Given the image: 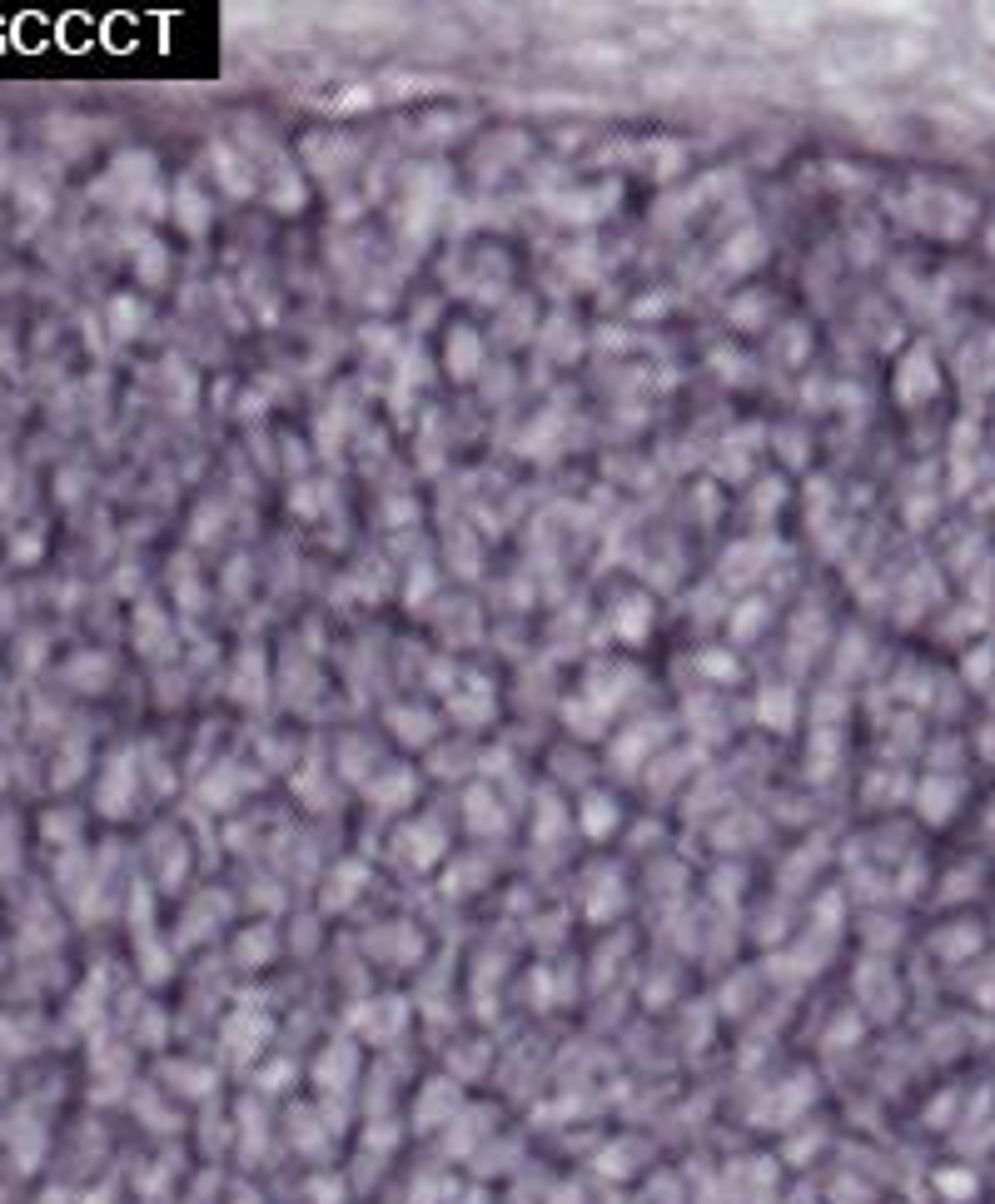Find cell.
Instances as JSON below:
<instances>
[{
  "instance_id": "cell-24",
  "label": "cell",
  "mask_w": 995,
  "mask_h": 1204,
  "mask_svg": "<svg viewBox=\"0 0 995 1204\" xmlns=\"http://www.w3.org/2000/svg\"><path fill=\"white\" fill-rule=\"evenodd\" d=\"M164 269H170V260H164L160 240H140L135 245V275L145 279V284H164Z\"/></svg>"
},
{
  "instance_id": "cell-21",
  "label": "cell",
  "mask_w": 995,
  "mask_h": 1204,
  "mask_svg": "<svg viewBox=\"0 0 995 1204\" xmlns=\"http://www.w3.org/2000/svg\"><path fill=\"white\" fill-rule=\"evenodd\" d=\"M578 821H583V831H588V836H607V831L618 827V801L607 797V792H592V797L583 801Z\"/></svg>"
},
{
  "instance_id": "cell-3",
  "label": "cell",
  "mask_w": 995,
  "mask_h": 1204,
  "mask_svg": "<svg viewBox=\"0 0 995 1204\" xmlns=\"http://www.w3.org/2000/svg\"><path fill=\"white\" fill-rule=\"evenodd\" d=\"M448 712L458 716V727H488L498 702H493V687L483 677H463V692H448Z\"/></svg>"
},
{
  "instance_id": "cell-20",
  "label": "cell",
  "mask_w": 995,
  "mask_h": 1204,
  "mask_svg": "<svg viewBox=\"0 0 995 1204\" xmlns=\"http://www.w3.org/2000/svg\"><path fill=\"white\" fill-rule=\"evenodd\" d=\"M214 170H219V179H225V190L229 195H254V179H249V164H239V155L229 145H214Z\"/></svg>"
},
{
  "instance_id": "cell-6",
  "label": "cell",
  "mask_w": 995,
  "mask_h": 1204,
  "mask_svg": "<svg viewBox=\"0 0 995 1204\" xmlns=\"http://www.w3.org/2000/svg\"><path fill=\"white\" fill-rule=\"evenodd\" d=\"M633 687H637V672H633V668H592V672H588V692H583V697L598 702V707L612 716L622 702L633 697Z\"/></svg>"
},
{
  "instance_id": "cell-31",
  "label": "cell",
  "mask_w": 995,
  "mask_h": 1204,
  "mask_svg": "<svg viewBox=\"0 0 995 1204\" xmlns=\"http://www.w3.org/2000/svg\"><path fill=\"white\" fill-rule=\"evenodd\" d=\"M572 60H583V66H618L622 50L618 46H583V50H572Z\"/></svg>"
},
{
  "instance_id": "cell-10",
  "label": "cell",
  "mask_w": 995,
  "mask_h": 1204,
  "mask_svg": "<svg viewBox=\"0 0 995 1204\" xmlns=\"http://www.w3.org/2000/svg\"><path fill=\"white\" fill-rule=\"evenodd\" d=\"M135 642H140V652L145 657H170L175 652V637H170V622H164V613L160 607H140L135 613Z\"/></svg>"
},
{
  "instance_id": "cell-5",
  "label": "cell",
  "mask_w": 995,
  "mask_h": 1204,
  "mask_svg": "<svg viewBox=\"0 0 995 1204\" xmlns=\"http://www.w3.org/2000/svg\"><path fill=\"white\" fill-rule=\"evenodd\" d=\"M662 737H668V722H657V716L627 727V732L618 737V747H612V766H622V772L633 777L637 766H642V757H647L653 747H662Z\"/></svg>"
},
{
  "instance_id": "cell-12",
  "label": "cell",
  "mask_w": 995,
  "mask_h": 1204,
  "mask_svg": "<svg viewBox=\"0 0 995 1204\" xmlns=\"http://www.w3.org/2000/svg\"><path fill=\"white\" fill-rule=\"evenodd\" d=\"M757 722L762 727H771V732H792V722H797V697H792V687H762V697H757Z\"/></svg>"
},
{
  "instance_id": "cell-13",
  "label": "cell",
  "mask_w": 995,
  "mask_h": 1204,
  "mask_svg": "<svg viewBox=\"0 0 995 1204\" xmlns=\"http://www.w3.org/2000/svg\"><path fill=\"white\" fill-rule=\"evenodd\" d=\"M175 219H180L184 234H205V229H210V199L199 195L195 179H180V184H175Z\"/></svg>"
},
{
  "instance_id": "cell-19",
  "label": "cell",
  "mask_w": 995,
  "mask_h": 1204,
  "mask_svg": "<svg viewBox=\"0 0 995 1204\" xmlns=\"http://www.w3.org/2000/svg\"><path fill=\"white\" fill-rule=\"evenodd\" d=\"M234 702H264V662H260V652H245L239 657V668H234Z\"/></svg>"
},
{
  "instance_id": "cell-17",
  "label": "cell",
  "mask_w": 995,
  "mask_h": 1204,
  "mask_svg": "<svg viewBox=\"0 0 995 1204\" xmlns=\"http://www.w3.org/2000/svg\"><path fill=\"white\" fill-rule=\"evenodd\" d=\"M463 807H468V827L474 831H483V836H488V831H503V807H498V797H493L488 786H474Z\"/></svg>"
},
{
  "instance_id": "cell-4",
  "label": "cell",
  "mask_w": 995,
  "mask_h": 1204,
  "mask_svg": "<svg viewBox=\"0 0 995 1204\" xmlns=\"http://www.w3.org/2000/svg\"><path fill=\"white\" fill-rule=\"evenodd\" d=\"M936 389H941V378H936V358H930L926 349H916V354L901 364V374H896V404L916 408V404H926Z\"/></svg>"
},
{
  "instance_id": "cell-11",
  "label": "cell",
  "mask_w": 995,
  "mask_h": 1204,
  "mask_svg": "<svg viewBox=\"0 0 995 1204\" xmlns=\"http://www.w3.org/2000/svg\"><path fill=\"white\" fill-rule=\"evenodd\" d=\"M443 358H448V374L468 384V378H478V369H483V343H478L474 329H454V334H448V354Z\"/></svg>"
},
{
  "instance_id": "cell-22",
  "label": "cell",
  "mask_w": 995,
  "mask_h": 1204,
  "mask_svg": "<svg viewBox=\"0 0 995 1204\" xmlns=\"http://www.w3.org/2000/svg\"><path fill=\"white\" fill-rule=\"evenodd\" d=\"M66 683L81 687V692H100V687L110 683V662H105L100 652H85L81 662H70L66 668Z\"/></svg>"
},
{
  "instance_id": "cell-23",
  "label": "cell",
  "mask_w": 995,
  "mask_h": 1204,
  "mask_svg": "<svg viewBox=\"0 0 995 1204\" xmlns=\"http://www.w3.org/2000/svg\"><path fill=\"white\" fill-rule=\"evenodd\" d=\"M767 622H771V602L767 598H747L732 613V637H736V642H751V637L762 633Z\"/></svg>"
},
{
  "instance_id": "cell-7",
  "label": "cell",
  "mask_w": 995,
  "mask_h": 1204,
  "mask_svg": "<svg viewBox=\"0 0 995 1204\" xmlns=\"http://www.w3.org/2000/svg\"><path fill=\"white\" fill-rule=\"evenodd\" d=\"M653 598L647 592H627V598L612 607V633L622 637V642H647V633H653Z\"/></svg>"
},
{
  "instance_id": "cell-15",
  "label": "cell",
  "mask_w": 995,
  "mask_h": 1204,
  "mask_svg": "<svg viewBox=\"0 0 995 1204\" xmlns=\"http://www.w3.org/2000/svg\"><path fill=\"white\" fill-rule=\"evenodd\" d=\"M369 797H374V807H408V801H413V772H408V766L378 772V781L369 786Z\"/></svg>"
},
{
  "instance_id": "cell-33",
  "label": "cell",
  "mask_w": 995,
  "mask_h": 1204,
  "mask_svg": "<svg viewBox=\"0 0 995 1204\" xmlns=\"http://www.w3.org/2000/svg\"><path fill=\"white\" fill-rule=\"evenodd\" d=\"M757 314H762V299H757V294H751V299H747V304H742V309H732V319H742V324H751V319H757Z\"/></svg>"
},
{
  "instance_id": "cell-30",
  "label": "cell",
  "mask_w": 995,
  "mask_h": 1204,
  "mask_svg": "<svg viewBox=\"0 0 995 1204\" xmlns=\"http://www.w3.org/2000/svg\"><path fill=\"white\" fill-rule=\"evenodd\" d=\"M463 766H468V751H458V747L433 751V772L439 777H463Z\"/></svg>"
},
{
  "instance_id": "cell-9",
  "label": "cell",
  "mask_w": 995,
  "mask_h": 1204,
  "mask_svg": "<svg viewBox=\"0 0 995 1204\" xmlns=\"http://www.w3.org/2000/svg\"><path fill=\"white\" fill-rule=\"evenodd\" d=\"M389 732L398 737L404 747H433L439 722H433V712H424V707H393V712H389Z\"/></svg>"
},
{
  "instance_id": "cell-18",
  "label": "cell",
  "mask_w": 995,
  "mask_h": 1204,
  "mask_svg": "<svg viewBox=\"0 0 995 1204\" xmlns=\"http://www.w3.org/2000/svg\"><path fill=\"white\" fill-rule=\"evenodd\" d=\"M956 797H961V786L946 777H930L926 786H921V816L926 821H946L950 807H956Z\"/></svg>"
},
{
  "instance_id": "cell-1",
  "label": "cell",
  "mask_w": 995,
  "mask_h": 1204,
  "mask_svg": "<svg viewBox=\"0 0 995 1204\" xmlns=\"http://www.w3.org/2000/svg\"><path fill=\"white\" fill-rule=\"evenodd\" d=\"M95 199H114V205H125V210H160V199H155V164H149V155H120V160L110 164V175L95 184Z\"/></svg>"
},
{
  "instance_id": "cell-32",
  "label": "cell",
  "mask_w": 995,
  "mask_h": 1204,
  "mask_svg": "<svg viewBox=\"0 0 995 1204\" xmlns=\"http://www.w3.org/2000/svg\"><path fill=\"white\" fill-rule=\"evenodd\" d=\"M428 592H433V572H428V568H413V583H408V602L428 598Z\"/></svg>"
},
{
  "instance_id": "cell-25",
  "label": "cell",
  "mask_w": 995,
  "mask_h": 1204,
  "mask_svg": "<svg viewBox=\"0 0 995 1204\" xmlns=\"http://www.w3.org/2000/svg\"><path fill=\"white\" fill-rule=\"evenodd\" d=\"M140 324H145V309H140L135 299H114L110 304V334L114 339H135Z\"/></svg>"
},
{
  "instance_id": "cell-14",
  "label": "cell",
  "mask_w": 995,
  "mask_h": 1204,
  "mask_svg": "<svg viewBox=\"0 0 995 1204\" xmlns=\"http://www.w3.org/2000/svg\"><path fill=\"white\" fill-rule=\"evenodd\" d=\"M618 195H622L618 184H603L598 195H568V199H553V210L563 214V219H583V225H588V219H603L607 205H612Z\"/></svg>"
},
{
  "instance_id": "cell-2",
  "label": "cell",
  "mask_w": 995,
  "mask_h": 1204,
  "mask_svg": "<svg viewBox=\"0 0 995 1204\" xmlns=\"http://www.w3.org/2000/svg\"><path fill=\"white\" fill-rule=\"evenodd\" d=\"M135 797H140V751H114L110 766L100 772V786H95V807L100 816H130Z\"/></svg>"
},
{
  "instance_id": "cell-16",
  "label": "cell",
  "mask_w": 995,
  "mask_h": 1204,
  "mask_svg": "<svg viewBox=\"0 0 995 1204\" xmlns=\"http://www.w3.org/2000/svg\"><path fill=\"white\" fill-rule=\"evenodd\" d=\"M563 716H568V727H572V732H578V737H588V742H592V737H603V732H607V712L598 707V702L583 697V692H578L572 702H563Z\"/></svg>"
},
{
  "instance_id": "cell-26",
  "label": "cell",
  "mask_w": 995,
  "mask_h": 1204,
  "mask_svg": "<svg viewBox=\"0 0 995 1204\" xmlns=\"http://www.w3.org/2000/svg\"><path fill=\"white\" fill-rule=\"evenodd\" d=\"M363 881V866L359 862H349L343 871H334V881H328V896H324V906H349L354 901V886Z\"/></svg>"
},
{
  "instance_id": "cell-29",
  "label": "cell",
  "mask_w": 995,
  "mask_h": 1204,
  "mask_svg": "<svg viewBox=\"0 0 995 1204\" xmlns=\"http://www.w3.org/2000/svg\"><path fill=\"white\" fill-rule=\"evenodd\" d=\"M697 672L717 677V683H736V677H742V662H736L732 652H701V657H697Z\"/></svg>"
},
{
  "instance_id": "cell-28",
  "label": "cell",
  "mask_w": 995,
  "mask_h": 1204,
  "mask_svg": "<svg viewBox=\"0 0 995 1204\" xmlns=\"http://www.w3.org/2000/svg\"><path fill=\"white\" fill-rule=\"evenodd\" d=\"M219 772H225V777H210V781H205V797L219 801V807H229V801L239 797V786H249L254 777H234L239 766H219Z\"/></svg>"
},
{
  "instance_id": "cell-27",
  "label": "cell",
  "mask_w": 995,
  "mask_h": 1204,
  "mask_svg": "<svg viewBox=\"0 0 995 1204\" xmlns=\"http://www.w3.org/2000/svg\"><path fill=\"white\" fill-rule=\"evenodd\" d=\"M762 249H767V240H762L757 229H747V234L732 240V249H727V269H751V264L762 260Z\"/></svg>"
},
{
  "instance_id": "cell-8",
  "label": "cell",
  "mask_w": 995,
  "mask_h": 1204,
  "mask_svg": "<svg viewBox=\"0 0 995 1204\" xmlns=\"http://www.w3.org/2000/svg\"><path fill=\"white\" fill-rule=\"evenodd\" d=\"M398 847H404V856L413 866H433L443 856V847H448V836H443V827L433 821V816H424L419 827H408L404 836H398Z\"/></svg>"
}]
</instances>
